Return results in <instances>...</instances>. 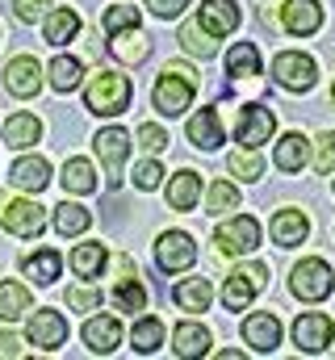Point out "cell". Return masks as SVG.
I'll list each match as a JSON object with an SVG mask.
<instances>
[{"instance_id":"1","label":"cell","mask_w":335,"mask_h":360,"mask_svg":"<svg viewBox=\"0 0 335 360\" xmlns=\"http://www.w3.org/2000/svg\"><path fill=\"white\" fill-rule=\"evenodd\" d=\"M130 105V80L118 76V72H96L88 80V92H84V109L96 113V117H113Z\"/></svg>"},{"instance_id":"2","label":"cell","mask_w":335,"mask_h":360,"mask_svg":"<svg viewBox=\"0 0 335 360\" xmlns=\"http://www.w3.org/2000/svg\"><path fill=\"white\" fill-rule=\"evenodd\" d=\"M193 92H197V80H193V76H184V72H176V68H168L164 76L156 80V89H151V101H156V109H160V113L176 117V113H184V109H189Z\"/></svg>"},{"instance_id":"3","label":"cell","mask_w":335,"mask_h":360,"mask_svg":"<svg viewBox=\"0 0 335 360\" xmlns=\"http://www.w3.org/2000/svg\"><path fill=\"white\" fill-rule=\"evenodd\" d=\"M289 293L298 302H323L331 293V269H327V260H319V256L302 260L298 269L289 272Z\"/></svg>"},{"instance_id":"4","label":"cell","mask_w":335,"mask_h":360,"mask_svg":"<svg viewBox=\"0 0 335 360\" xmlns=\"http://www.w3.org/2000/svg\"><path fill=\"white\" fill-rule=\"evenodd\" d=\"M214 248H218V256H248V252H255L260 248V222L248 218V214L222 222L214 231Z\"/></svg>"},{"instance_id":"5","label":"cell","mask_w":335,"mask_h":360,"mask_svg":"<svg viewBox=\"0 0 335 360\" xmlns=\"http://www.w3.org/2000/svg\"><path fill=\"white\" fill-rule=\"evenodd\" d=\"M272 76H277V84H281V89L306 92V89H315V76H319V68H315V59H310V55L281 51V55L272 59Z\"/></svg>"},{"instance_id":"6","label":"cell","mask_w":335,"mask_h":360,"mask_svg":"<svg viewBox=\"0 0 335 360\" xmlns=\"http://www.w3.org/2000/svg\"><path fill=\"white\" fill-rule=\"evenodd\" d=\"M0 222H4V231L8 235H21V239H34V235H42L46 231V210L38 205V201H4L0 205Z\"/></svg>"},{"instance_id":"7","label":"cell","mask_w":335,"mask_h":360,"mask_svg":"<svg viewBox=\"0 0 335 360\" xmlns=\"http://www.w3.org/2000/svg\"><path fill=\"white\" fill-rule=\"evenodd\" d=\"M264 276H268L264 264H248V269L231 272L227 285H222V306H227V310H248V302L255 297V289H264Z\"/></svg>"},{"instance_id":"8","label":"cell","mask_w":335,"mask_h":360,"mask_svg":"<svg viewBox=\"0 0 335 360\" xmlns=\"http://www.w3.org/2000/svg\"><path fill=\"white\" fill-rule=\"evenodd\" d=\"M92 143H96V155H101V164H105L109 180L118 184V180H122V168H126V155H130V139H126V130H122V126H105Z\"/></svg>"},{"instance_id":"9","label":"cell","mask_w":335,"mask_h":360,"mask_svg":"<svg viewBox=\"0 0 335 360\" xmlns=\"http://www.w3.org/2000/svg\"><path fill=\"white\" fill-rule=\"evenodd\" d=\"M331 335H335V323L327 314H319V310H306V314L293 323V344H298L302 352H327Z\"/></svg>"},{"instance_id":"10","label":"cell","mask_w":335,"mask_h":360,"mask_svg":"<svg viewBox=\"0 0 335 360\" xmlns=\"http://www.w3.org/2000/svg\"><path fill=\"white\" fill-rule=\"evenodd\" d=\"M193 260H197V248H193V239H189L184 231L160 235V243H156V264L164 272H180V269H189Z\"/></svg>"},{"instance_id":"11","label":"cell","mask_w":335,"mask_h":360,"mask_svg":"<svg viewBox=\"0 0 335 360\" xmlns=\"http://www.w3.org/2000/svg\"><path fill=\"white\" fill-rule=\"evenodd\" d=\"M272 130H277V122H272V109H268V105H248V109H239L235 139H239L244 147H260V143H268Z\"/></svg>"},{"instance_id":"12","label":"cell","mask_w":335,"mask_h":360,"mask_svg":"<svg viewBox=\"0 0 335 360\" xmlns=\"http://www.w3.org/2000/svg\"><path fill=\"white\" fill-rule=\"evenodd\" d=\"M63 340H68V323H63V314H55V310H38V314H30V344H34V348L55 352Z\"/></svg>"},{"instance_id":"13","label":"cell","mask_w":335,"mask_h":360,"mask_svg":"<svg viewBox=\"0 0 335 360\" xmlns=\"http://www.w3.org/2000/svg\"><path fill=\"white\" fill-rule=\"evenodd\" d=\"M281 21H285L289 34L306 38V34H315L323 25V4L319 0H285L281 4Z\"/></svg>"},{"instance_id":"14","label":"cell","mask_w":335,"mask_h":360,"mask_svg":"<svg viewBox=\"0 0 335 360\" xmlns=\"http://www.w3.org/2000/svg\"><path fill=\"white\" fill-rule=\"evenodd\" d=\"M4 84H8L13 96H38V89H42V68H38V59H30V55L8 59V68H4Z\"/></svg>"},{"instance_id":"15","label":"cell","mask_w":335,"mask_h":360,"mask_svg":"<svg viewBox=\"0 0 335 360\" xmlns=\"http://www.w3.org/2000/svg\"><path fill=\"white\" fill-rule=\"evenodd\" d=\"M84 344H88V352L109 356V352L122 344V323H118L113 314H96V319H88V323H84Z\"/></svg>"},{"instance_id":"16","label":"cell","mask_w":335,"mask_h":360,"mask_svg":"<svg viewBox=\"0 0 335 360\" xmlns=\"http://www.w3.org/2000/svg\"><path fill=\"white\" fill-rule=\"evenodd\" d=\"M306 235H310V222H306L302 210H277V218H272V243L277 248H285V252L302 248Z\"/></svg>"},{"instance_id":"17","label":"cell","mask_w":335,"mask_h":360,"mask_svg":"<svg viewBox=\"0 0 335 360\" xmlns=\"http://www.w3.org/2000/svg\"><path fill=\"white\" fill-rule=\"evenodd\" d=\"M197 25H201L206 34L222 38V34H231V30L239 25V4H235V0H206L201 13H197Z\"/></svg>"},{"instance_id":"18","label":"cell","mask_w":335,"mask_h":360,"mask_svg":"<svg viewBox=\"0 0 335 360\" xmlns=\"http://www.w3.org/2000/svg\"><path fill=\"white\" fill-rule=\"evenodd\" d=\"M189 143H197L201 151H214L222 143V117H218V109H197L189 117Z\"/></svg>"},{"instance_id":"19","label":"cell","mask_w":335,"mask_h":360,"mask_svg":"<svg viewBox=\"0 0 335 360\" xmlns=\"http://www.w3.org/2000/svg\"><path fill=\"white\" fill-rule=\"evenodd\" d=\"M13 184L21 188V193H42L46 184H51V164L46 160H34V155H25V160H17L13 164Z\"/></svg>"},{"instance_id":"20","label":"cell","mask_w":335,"mask_h":360,"mask_svg":"<svg viewBox=\"0 0 335 360\" xmlns=\"http://www.w3.org/2000/svg\"><path fill=\"white\" fill-rule=\"evenodd\" d=\"M244 340H248L255 352H272L281 344V323L272 314H251L248 323H244Z\"/></svg>"},{"instance_id":"21","label":"cell","mask_w":335,"mask_h":360,"mask_svg":"<svg viewBox=\"0 0 335 360\" xmlns=\"http://www.w3.org/2000/svg\"><path fill=\"white\" fill-rule=\"evenodd\" d=\"M172 348H176V356H206L210 352V331L201 327V323H180L176 331H172Z\"/></svg>"},{"instance_id":"22","label":"cell","mask_w":335,"mask_h":360,"mask_svg":"<svg viewBox=\"0 0 335 360\" xmlns=\"http://www.w3.org/2000/svg\"><path fill=\"white\" fill-rule=\"evenodd\" d=\"M197 197H201V176L193 172V168H184V172H176L172 176V184H168V205L172 210H193L197 205Z\"/></svg>"},{"instance_id":"23","label":"cell","mask_w":335,"mask_h":360,"mask_svg":"<svg viewBox=\"0 0 335 360\" xmlns=\"http://www.w3.org/2000/svg\"><path fill=\"white\" fill-rule=\"evenodd\" d=\"M227 76H231L235 84L260 76V51H255L251 42H235V46L227 51Z\"/></svg>"},{"instance_id":"24","label":"cell","mask_w":335,"mask_h":360,"mask_svg":"<svg viewBox=\"0 0 335 360\" xmlns=\"http://www.w3.org/2000/svg\"><path fill=\"white\" fill-rule=\"evenodd\" d=\"M38 134H42V126H38V117H34V113H17V117H8V122H4V147H13V151L34 147V143H38Z\"/></svg>"},{"instance_id":"25","label":"cell","mask_w":335,"mask_h":360,"mask_svg":"<svg viewBox=\"0 0 335 360\" xmlns=\"http://www.w3.org/2000/svg\"><path fill=\"white\" fill-rule=\"evenodd\" d=\"M147 51H151V42H147V34H139V25L113 30V55H118L122 63H143Z\"/></svg>"},{"instance_id":"26","label":"cell","mask_w":335,"mask_h":360,"mask_svg":"<svg viewBox=\"0 0 335 360\" xmlns=\"http://www.w3.org/2000/svg\"><path fill=\"white\" fill-rule=\"evenodd\" d=\"M172 297H176V306H180V310H189V314H201V310H210V297H214V289H210V281L193 276V281H180Z\"/></svg>"},{"instance_id":"27","label":"cell","mask_w":335,"mask_h":360,"mask_svg":"<svg viewBox=\"0 0 335 360\" xmlns=\"http://www.w3.org/2000/svg\"><path fill=\"white\" fill-rule=\"evenodd\" d=\"M80 76H84V63L72 59V55H59V59H51V68H46V80L55 84V92L80 89Z\"/></svg>"},{"instance_id":"28","label":"cell","mask_w":335,"mask_h":360,"mask_svg":"<svg viewBox=\"0 0 335 360\" xmlns=\"http://www.w3.org/2000/svg\"><path fill=\"white\" fill-rule=\"evenodd\" d=\"M25 276L34 281V285H51L55 276H59V269H63V260H59V252H51V248H42V252H34L25 264Z\"/></svg>"},{"instance_id":"29","label":"cell","mask_w":335,"mask_h":360,"mask_svg":"<svg viewBox=\"0 0 335 360\" xmlns=\"http://www.w3.org/2000/svg\"><path fill=\"white\" fill-rule=\"evenodd\" d=\"M80 34V17L72 13V8H55L51 17H46V42L51 46H63V42H72Z\"/></svg>"},{"instance_id":"30","label":"cell","mask_w":335,"mask_h":360,"mask_svg":"<svg viewBox=\"0 0 335 360\" xmlns=\"http://www.w3.org/2000/svg\"><path fill=\"white\" fill-rule=\"evenodd\" d=\"M277 168L281 172H302L306 168V139L302 134H285L277 143Z\"/></svg>"},{"instance_id":"31","label":"cell","mask_w":335,"mask_h":360,"mask_svg":"<svg viewBox=\"0 0 335 360\" xmlns=\"http://www.w3.org/2000/svg\"><path fill=\"white\" fill-rule=\"evenodd\" d=\"M130 344H134L139 356H151V352L164 344V323H160V319H139V327L130 331Z\"/></svg>"},{"instance_id":"32","label":"cell","mask_w":335,"mask_h":360,"mask_svg":"<svg viewBox=\"0 0 335 360\" xmlns=\"http://www.w3.org/2000/svg\"><path fill=\"white\" fill-rule=\"evenodd\" d=\"M30 310V289L17 281H0V319H21Z\"/></svg>"},{"instance_id":"33","label":"cell","mask_w":335,"mask_h":360,"mask_svg":"<svg viewBox=\"0 0 335 360\" xmlns=\"http://www.w3.org/2000/svg\"><path fill=\"white\" fill-rule=\"evenodd\" d=\"M72 269H76V276H84V281L101 276V269H105V248H101V243H80V248L72 252Z\"/></svg>"},{"instance_id":"34","label":"cell","mask_w":335,"mask_h":360,"mask_svg":"<svg viewBox=\"0 0 335 360\" xmlns=\"http://www.w3.org/2000/svg\"><path fill=\"white\" fill-rule=\"evenodd\" d=\"M180 46H184V51H193L197 59H214V55H218V46H214V34H206L197 21L180 25Z\"/></svg>"},{"instance_id":"35","label":"cell","mask_w":335,"mask_h":360,"mask_svg":"<svg viewBox=\"0 0 335 360\" xmlns=\"http://www.w3.org/2000/svg\"><path fill=\"white\" fill-rule=\"evenodd\" d=\"M227 168H231V176L248 180V184H255V180L264 176V160H260V151H255V147H244V151H235V155L227 160Z\"/></svg>"},{"instance_id":"36","label":"cell","mask_w":335,"mask_h":360,"mask_svg":"<svg viewBox=\"0 0 335 360\" xmlns=\"http://www.w3.org/2000/svg\"><path fill=\"white\" fill-rule=\"evenodd\" d=\"M113 306H118V310H126V314L147 310V289H143L134 276H126V281H118V289H113Z\"/></svg>"},{"instance_id":"37","label":"cell","mask_w":335,"mask_h":360,"mask_svg":"<svg viewBox=\"0 0 335 360\" xmlns=\"http://www.w3.org/2000/svg\"><path fill=\"white\" fill-rule=\"evenodd\" d=\"M88 222H92V214L84 210V205H55V231L59 235H80V231H88Z\"/></svg>"},{"instance_id":"38","label":"cell","mask_w":335,"mask_h":360,"mask_svg":"<svg viewBox=\"0 0 335 360\" xmlns=\"http://www.w3.org/2000/svg\"><path fill=\"white\" fill-rule=\"evenodd\" d=\"M63 188H68V193H92V188H96L92 164H88V160H68V168H63Z\"/></svg>"},{"instance_id":"39","label":"cell","mask_w":335,"mask_h":360,"mask_svg":"<svg viewBox=\"0 0 335 360\" xmlns=\"http://www.w3.org/2000/svg\"><path fill=\"white\" fill-rule=\"evenodd\" d=\"M206 210H210V214H231V210H239V188L227 184V180H218V184L210 188V197H206Z\"/></svg>"},{"instance_id":"40","label":"cell","mask_w":335,"mask_h":360,"mask_svg":"<svg viewBox=\"0 0 335 360\" xmlns=\"http://www.w3.org/2000/svg\"><path fill=\"white\" fill-rule=\"evenodd\" d=\"M68 306L88 314V310H96V306H101V293H96L92 285H76V289H68Z\"/></svg>"},{"instance_id":"41","label":"cell","mask_w":335,"mask_h":360,"mask_svg":"<svg viewBox=\"0 0 335 360\" xmlns=\"http://www.w3.org/2000/svg\"><path fill=\"white\" fill-rule=\"evenodd\" d=\"M160 180H164V168H160V160H143V164L134 168V184H139L143 193H151Z\"/></svg>"},{"instance_id":"42","label":"cell","mask_w":335,"mask_h":360,"mask_svg":"<svg viewBox=\"0 0 335 360\" xmlns=\"http://www.w3.org/2000/svg\"><path fill=\"white\" fill-rule=\"evenodd\" d=\"M139 143H143L151 155H160V151L168 147V134L156 126V122H143V126H139Z\"/></svg>"},{"instance_id":"43","label":"cell","mask_w":335,"mask_h":360,"mask_svg":"<svg viewBox=\"0 0 335 360\" xmlns=\"http://www.w3.org/2000/svg\"><path fill=\"white\" fill-rule=\"evenodd\" d=\"M315 168H319V172H335V130L319 134V155H315Z\"/></svg>"},{"instance_id":"44","label":"cell","mask_w":335,"mask_h":360,"mask_svg":"<svg viewBox=\"0 0 335 360\" xmlns=\"http://www.w3.org/2000/svg\"><path fill=\"white\" fill-rule=\"evenodd\" d=\"M130 25H139V13H134V8L118 4V8L105 13V30H109V34H113V30H130Z\"/></svg>"},{"instance_id":"45","label":"cell","mask_w":335,"mask_h":360,"mask_svg":"<svg viewBox=\"0 0 335 360\" xmlns=\"http://www.w3.org/2000/svg\"><path fill=\"white\" fill-rule=\"evenodd\" d=\"M51 8V0H13V17L17 21H38Z\"/></svg>"},{"instance_id":"46","label":"cell","mask_w":335,"mask_h":360,"mask_svg":"<svg viewBox=\"0 0 335 360\" xmlns=\"http://www.w3.org/2000/svg\"><path fill=\"white\" fill-rule=\"evenodd\" d=\"M147 4H151V13H156V17H168V21H172V17H180V13H184V4H189V0H147Z\"/></svg>"},{"instance_id":"47","label":"cell","mask_w":335,"mask_h":360,"mask_svg":"<svg viewBox=\"0 0 335 360\" xmlns=\"http://www.w3.org/2000/svg\"><path fill=\"white\" fill-rule=\"evenodd\" d=\"M17 356H21V335L0 331V360H17Z\"/></svg>"},{"instance_id":"48","label":"cell","mask_w":335,"mask_h":360,"mask_svg":"<svg viewBox=\"0 0 335 360\" xmlns=\"http://www.w3.org/2000/svg\"><path fill=\"white\" fill-rule=\"evenodd\" d=\"M331 105H335V84H331Z\"/></svg>"}]
</instances>
